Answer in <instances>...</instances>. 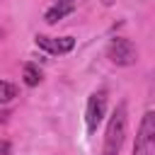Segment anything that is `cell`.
Listing matches in <instances>:
<instances>
[{"instance_id": "obj_1", "label": "cell", "mask_w": 155, "mask_h": 155, "mask_svg": "<svg viewBox=\"0 0 155 155\" xmlns=\"http://www.w3.org/2000/svg\"><path fill=\"white\" fill-rule=\"evenodd\" d=\"M126 133H128V111H126V102H119L114 114L107 121V128H104L102 155H119L124 148Z\"/></svg>"}, {"instance_id": "obj_2", "label": "cell", "mask_w": 155, "mask_h": 155, "mask_svg": "<svg viewBox=\"0 0 155 155\" xmlns=\"http://www.w3.org/2000/svg\"><path fill=\"white\" fill-rule=\"evenodd\" d=\"M133 155H155V109H148L138 124Z\"/></svg>"}, {"instance_id": "obj_3", "label": "cell", "mask_w": 155, "mask_h": 155, "mask_svg": "<svg viewBox=\"0 0 155 155\" xmlns=\"http://www.w3.org/2000/svg\"><path fill=\"white\" fill-rule=\"evenodd\" d=\"M107 58L119 68H128V65H133L138 61V48H136V44L131 39L114 36L109 41V46H107Z\"/></svg>"}, {"instance_id": "obj_4", "label": "cell", "mask_w": 155, "mask_h": 155, "mask_svg": "<svg viewBox=\"0 0 155 155\" xmlns=\"http://www.w3.org/2000/svg\"><path fill=\"white\" fill-rule=\"evenodd\" d=\"M107 116V90H94L90 97H87V107H85V126H87V133H94L97 126L104 121Z\"/></svg>"}, {"instance_id": "obj_5", "label": "cell", "mask_w": 155, "mask_h": 155, "mask_svg": "<svg viewBox=\"0 0 155 155\" xmlns=\"http://www.w3.org/2000/svg\"><path fill=\"white\" fill-rule=\"evenodd\" d=\"M34 44L41 51L51 53V56H65V53H70L75 48V39L73 36H44V34H36Z\"/></svg>"}, {"instance_id": "obj_6", "label": "cell", "mask_w": 155, "mask_h": 155, "mask_svg": "<svg viewBox=\"0 0 155 155\" xmlns=\"http://www.w3.org/2000/svg\"><path fill=\"white\" fill-rule=\"evenodd\" d=\"M78 7V0H56L46 12H44V22L46 24H56L61 19H65L68 15H73Z\"/></svg>"}, {"instance_id": "obj_7", "label": "cell", "mask_w": 155, "mask_h": 155, "mask_svg": "<svg viewBox=\"0 0 155 155\" xmlns=\"http://www.w3.org/2000/svg\"><path fill=\"white\" fill-rule=\"evenodd\" d=\"M22 78H24V85L27 87H36L44 75H41V70H39L36 63H24L22 65Z\"/></svg>"}, {"instance_id": "obj_8", "label": "cell", "mask_w": 155, "mask_h": 155, "mask_svg": "<svg viewBox=\"0 0 155 155\" xmlns=\"http://www.w3.org/2000/svg\"><path fill=\"white\" fill-rule=\"evenodd\" d=\"M15 97H17V85L15 82H7V80H0V107L2 104H10Z\"/></svg>"}, {"instance_id": "obj_9", "label": "cell", "mask_w": 155, "mask_h": 155, "mask_svg": "<svg viewBox=\"0 0 155 155\" xmlns=\"http://www.w3.org/2000/svg\"><path fill=\"white\" fill-rule=\"evenodd\" d=\"M0 155H12V143L10 140H0Z\"/></svg>"}]
</instances>
